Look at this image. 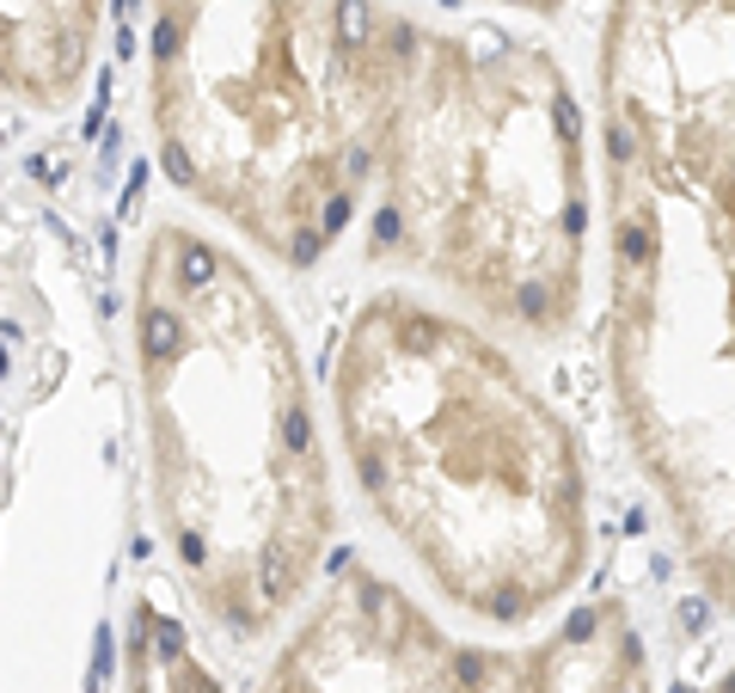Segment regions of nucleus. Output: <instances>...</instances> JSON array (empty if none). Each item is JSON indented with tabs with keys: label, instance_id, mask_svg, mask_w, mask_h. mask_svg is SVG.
Wrapping results in <instances>:
<instances>
[{
	"label": "nucleus",
	"instance_id": "8",
	"mask_svg": "<svg viewBox=\"0 0 735 693\" xmlns=\"http://www.w3.org/2000/svg\"><path fill=\"white\" fill-rule=\"evenodd\" d=\"M258 693H368L362 627H355V596L343 571L331 583H319L313 601L294 613V627L282 632Z\"/></svg>",
	"mask_w": 735,
	"mask_h": 693
},
{
	"label": "nucleus",
	"instance_id": "9",
	"mask_svg": "<svg viewBox=\"0 0 735 693\" xmlns=\"http://www.w3.org/2000/svg\"><path fill=\"white\" fill-rule=\"evenodd\" d=\"M117 693H221V687H215L209 663L197 656L190 632L159 601H135L130 632H123Z\"/></svg>",
	"mask_w": 735,
	"mask_h": 693
},
{
	"label": "nucleus",
	"instance_id": "4",
	"mask_svg": "<svg viewBox=\"0 0 735 693\" xmlns=\"http://www.w3.org/2000/svg\"><path fill=\"white\" fill-rule=\"evenodd\" d=\"M374 246L527 338L582 313L594 240L589 123L539 43L398 13L368 166Z\"/></svg>",
	"mask_w": 735,
	"mask_h": 693
},
{
	"label": "nucleus",
	"instance_id": "6",
	"mask_svg": "<svg viewBox=\"0 0 735 693\" xmlns=\"http://www.w3.org/2000/svg\"><path fill=\"white\" fill-rule=\"evenodd\" d=\"M374 693H656L625 601L594 596L527 644H466L417 596L374 589Z\"/></svg>",
	"mask_w": 735,
	"mask_h": 693
},
{
	"label": "nucleus",
	"instance_id": "5",
	"mask_svg": "<svg viewBox=\"0 0 735 693\" xmlns=\"http://www.w3.org/2000/svg\"><path fill=\"white\" fill-rule=\"evenodd\" d=\"M398 7L147 0L166 178L276 265H319L368 203Z\"/></svg>",
	"mask_w": 735,
	"mask_h": 693
},
{
	"label": "nucleus",
	"instance_id": "10",
	"mask_svg": "<svg viewBox=\"0 0 735 693\" xmlns=\"http://www.w3.org/2000/svg\"><path fill=\"white\" fill-rule=\"evenodd\" d=\"M497 7H521V13H558L565 0H497Z\"/></svg>",
	"mask_w": 735,
	"mask_h": 693
},
{
	"label": "nucleus",
	"instance_id": "3",
	"mask_svg": "<svg viewBox=\"0 0 735 693\" xmlns=\"http://www.w3.org/2000/svg\"><path fill=\"white\" fill-rule=\"evenodd\" d=\"M331 417L355 492L447 608L521 632L577 596L594 565L577 430L466 313L368 294L331 356Z\"/></svg>",
	"mask_w": 735,
	"mask_h": 693
},
{
	"label": "nucleus",
	"instance_id": "2",
	"mask_svg": "<svg viewBox=\"0 0 735 693\" xmlns=\"http://www.w3.org/2000/svg\"><path fill=\"white\" fill-rule=\"evenodd\" d=\"M130 294L154 528L190 608L258 644L313 601L338 534L294 325L234 246L172 215Z\"/></svg>",
	"mask_w": 735,
	"mask_h": 693
},
{
	"label": "nucleus",
	"instance_id": "11",
	"mask_svg": "<svg viewBox=\"0 0 735 693\" xmlns=\"http://www.w3.org/2000/svg\"><path fill=\"white\" fill-rule=\"evenodd\" d=\"M705 693H735V663H729V669H723V675H717V681H711V687H705Z\"/></svg>",
	"mask_w": 735,
	"mask_h": 693
},
{
	"label": "nucleus",
	"instance_id": "7",
	"mask_svg": "<svg viewBox=\"0 0 735 693\" xmlns=\"http://www.w3.org/2000/svg\"><path fill=\"white\" fill-rule=\"evenodd\" d=\"M105 0H0V105L68 111L99 55Z\"/></svg>",
	"mask_w": 735,
	"mask_h": 693
},
{
	"label": "nucleus",
	"instance_id": "1",
	"mask_svg": "<svg viewBox=\"0 0 735 693\" xmlns=\"http://www.w3.org/2000/svg\"><path fill=\"white\" fill-rule=\"evenodd\" d=\"M601 362L681 565L735 608V0H613L601 25Z\"/></svg>",
	"mask_w": 735,
	"mask_h": 693
}]
</instances>
